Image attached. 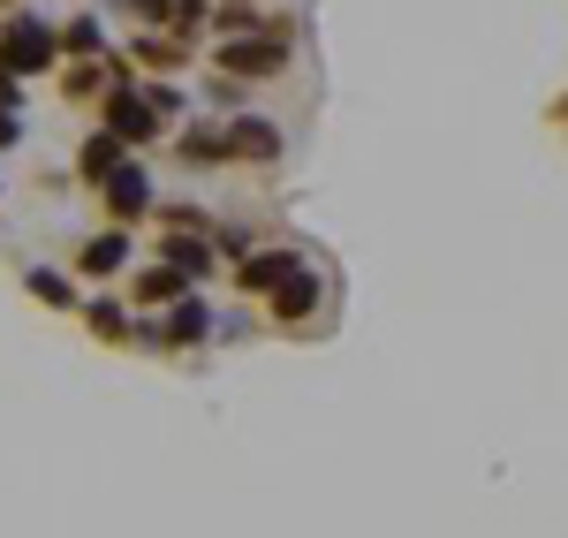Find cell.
<instances>
[{
	"label": "cell",
	"mask_w": 568,
	"mask_h": 538,
	"mask_svg": "<svg viewBox=\"0 0 568 538\" xmlns=\"http://www.w3.org/2000/svg\"><path fill=\"white\" fill-rule=\"evenodd\" d=\"M0 61L16 69V77H53L69 53H61V23H45L39 8H16V16H0Z\"/></svg>",
	"instance_id": "obj_1"
},
{
	"label": "cell",
	"mask_w": 568,
	"mask_h": 538,
	"mask_svg": "<svg viewBox=\"0 0 568 538\" xmlns=\"http://www.w3.org/2000/svg\"><path fill=\"white\" fill-rule=\"evenodd\" d=\"M99 122H106V130H122L136 152H144V144H160V136L175 130V122L160 114V99L144 91V77H114V84H106V99H99Z\"/></svg>",
	"instance_id": "obj_2"
},
{
	"label": "cell",
	"mask_w": 568,
	"mask_h": 538,
	"mask_svg": "<svg viewBox=\"0 0 568 538\" xmlns=\"http://www.w3.org/2000/svg\"><path fill=\"white\" fill-rule=\"evenodd\" d=\"M265 312H273V326H288V334H304L311 318L326 312V281L311 273V258H304L296 273H288V281H281L273 296H265Z\"/></svg>",
	"instance_id": "obj_3"
},
{
	"label": "cell",
	"mask_w": 568,
	"mask_h": 538,
	"mask_svg": "<svg viewBox=\"0 0 568 538\" xmlns=\"http://www.w3.org/2000/svg\"><path fill=\"white\" fill-rule=\"evenodd\" d=\"M213 334H220V312L197 296V288H182L175 304L160 312V349H168V357H175V349H197V342H213Z\"/></svg>",
	"instance_id": "obj_4"
},
{
	"label": "cell",
	"mask_w": 568,
	"mask_h": 538,
	"mask_svg": "<svg viewBox=\"0 0 568 538\" xmlns=\"http://www.w3.org/2000/svg\"><path fill=\"white\" fill-rule=\"evenodd\" d=\"M304 266V251H288V243H265V251H243L235 258V288H243V304H265L288 273Z\"/></svg>",
	"instance_id": "obj_5"
},
{
	"label": "cell",
	"mask_w": 568,
	"mask_h": 538,
	"mask_svg": "<svg viewBox=\"0 0 568 538\" xmlns=\"http://www.w3.org/2000/svg\"><path fill=\"white\" fill-rule=\"evenodd\" d=\"M99 205H106V221H152V175H144V160H122V168H114V175L99 182Z\"/></svg>",
	"instance_id": "obj_6"
},
{
	"label": "cell",
	"mask_w": 568,
	"mask_h": 538,
	"mask_svg": "<svg viewBox=\"0 0 568 538\" xmlns=\"http://www.w3.org/2000/svg\"><path fill=\"white\" fill-rule=\"evenodd\" d=\"M227 152H235V168H273V160L288 152V136H281L273 114H251V106H243V114L227 122Z\"/></svg>",
	"instance_id": "obj_7"
},
{
	"label": "cell",
	"mask_w": 568,
	"mask_h": 538,
	"mask_svg": "<svg viewBox=\"0 0 568 538\" xmlns=\"http://www.w3.org/2000/svg\"><path fill=\"white\" fill-rule=\"evenodd\" d=\"M136 144L122 130H106V122H99V130L84 136V144H77V160H69V168H77V182H91V190H99V182L114 175V168H122V160H130Z\"/></svg>",
	"instance_id": "obj_8"
},
{
	"label": "cell",
	"mask_w": 568,
	"mask_h": 538,
	"mask_svg": "<svg viewBox=\"0 0 568 538\" xmlns=\"http://www.w3.org/2000/svg\"><path fill=\"white\" fill-rule=\"evenodd\" d=\"M122 266H130V221H106L84 251H77V273H84V281H114Z\"/></svg>",
	"instance_id": "obj_9"
},
{
	"label": "cell",
	"mask_w": 568,
	"mask_h": 538,
	"mask_svg": "<svg viewBox=\"0 0 568 538\" xmlns=\"http://www.w3.org/2000/svg\"><path fill=\"white\" fill-rule=\"evenodd\" d=\"M182 288H197V281H190L175 258H152V266H136V273H130V304H144V312H168Z\"/></svg>",
	"instance_id": "obj_10"
},
{
	"label": "cell",
	"mask_w": 568,
	"mask_h": 538,
	"mask_svg": "<svg viewBox=\"0 0 568 538\" xmlns=\"http://www.w3.org/2000/svg\"><path fill=\"white\" fill-rule=\"evenodd\" d=\"M190 53H197L190 39H175V31H144V23H136V39H130V61L144 69V77H175V69H190Z\"/></svg>",
	"instance_id": "obj_11"
},
{
	"label": "cell",
	"mask_w": 568,
	"mask_h": 538,
	"mask_svg": "<svg viewBox=\"0 0 568 538\" xmlns=\"http://www.w3.org/2000/svg\"><path fill=\"white\" fill-rule=\"evenodd\" d=\"M114 77H122L114 53H69V61H61V99H77V106H84V99H106Z\"/></svg>",
	"instance_id": "obj_12"
},
{
	"label": "cell",
	"mask_w": 568,
	"mask_h": 538,
	"mask_svg": "<svg viewBox=\"0 0 568 538\" xmlns=\"http://www.w3.org/2000/svg\"><path fill=\"white\" fill-rule=\"evenodd\" d=\"M175 160L182 168H235V152H227V122H190V130L175 136Z\"/></svg>",
	"instance_id": "obj_13"
},
{
	"label": "cell",
	"mask_w": 568,
	"mask_h": 538,
	"mask_svg": "<svg viewBox=\"0 0 568 538\" xmlns=\"http://www.w3.org/2000/svg\"><path fill=\"white\" fill-rule=\"evenodd\" d=\"M160 258H175L190 281H205V273L220 266V243H213V235H197V227H168V235H160Z\"/></svg>",
	"instance_id": "obj_14"
},
{
	"label": "cell",
	"mask_w": 568,
	"mask_h": 538,
	"mask_svg": "<svg viewBox=\"0 0 568 538\" xmlns=\"http://www.w3.org/2000/svg\"><path fill=\"white\" fill-rule=\"evenodd\" d=\"M23 288H31V304H45V312H84V296H77V281L69 273H53V266H31L23 273Z\"/></svg>",
	"instance_id": "obj_15"
},
{
	"label": "cell",
	"mask_w": 568,
	"mask_h": 538,
	"mask_svg": "<svg viewBox=\"0 0 568 538\" xmlns=\"http://www.w3.org/2000/svg\"><path fill=\"white\" fill-rule=\"evenodd\" d=\"M77 318H84V326L99 334V342H114V349H130V342H136V318H130V304H114V296H99V304H84Z\"/></svg>",
	"instance_id": "obj_16"
},
{
	"label": "cell",
	"mask_w": 568,
	"mask_h": 538,
	"mask_svg": "<svg viewBox=\"0 0 568 538\" xmlns=\"http://www.w3.org/2000/svg\"><path fill=\"white\" fill-rule=\"evenodd\" d=\"M61 53H114V45L99 31V16H69V23H61Z\"/></svg>",
	"instance_id": "obj_17"
},
{
	"label": "cell",
	"mask_w": 568,
	"mask_h": 538,
	"mask_svg": "<svg viewBox=\"0 0 568 538\" xmlns=\"http://www.w3.org/2000/svg\"><path fill=\"white\" fill-rule=\"evenodd\" d=\"M23 144V99H0V152Z\"/></svg>",
	"instance_id": "obj_18"
},
{
	"label": "cell",
	"mask_w": 568,
	"mask_h": 538,
	"mask_svg": "<svg viewBox=\"0 0 568 538\" xmlns=\"http://www.w3.org/2000/svg\"><path fill=\"white\" fill-rule=\"evenodd\" d=\"M243 334H258V318H251V312H227V318H220V342H243Z\"/></svg>",
	"instance_id": "obj_19"
},
{
	"label": "cell",
	"mask_w": 568,
	"mask_h": 538,
	"mask_svg": "<svg viewBox=\"0 0 568 538\" xmlns=\"http://www.w3.org/2000/svg\"><path fill=\"white\" fill-rule=\"evenodd\" d=\"M554 130H568V91H561V99H554Z\"/></svg>",
	"instance_id": "obj_20"
},
{
	"label": "cell",
	"mask_w": 568,
	"mask_h": 538,
	"mask_svg": "<svg viewBox=\"0 0 568 538\" xmlns=\"http://www.w3.org/2000/svg\"><path fill=\"white\" fill-rule=\"evenodd\" d=\"M251 8H273V0H251Z\"/></svg>",
	"instance_id": "obj_21"
}]
</instances>
